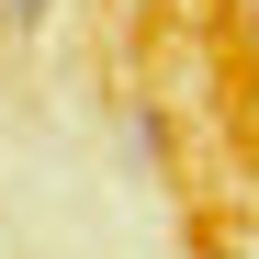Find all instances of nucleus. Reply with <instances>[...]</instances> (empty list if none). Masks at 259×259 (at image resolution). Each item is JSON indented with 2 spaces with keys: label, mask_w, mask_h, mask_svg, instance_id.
<instances>
[{
  "label": "nucleus",
  "mask_w": 259,
  "mask_h": 259,
  "mask_svg": "<svg viewBox=\"0 0 259 259\" xmlns=\"http://www.w3.org/2000/svg\"><path fill=\"white\" fill-rule=\"evenodd\" d=\"M46 12H57V0H0V23H12V34H34Z\"/></svg>",
  "instance_id": "1"
}]
</instances>
